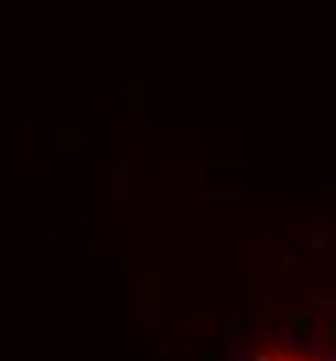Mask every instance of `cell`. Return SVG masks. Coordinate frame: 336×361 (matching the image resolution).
<instances>
[{
    "instance_id": "cell-1",
    "label": "cell",
    "mask_w": 336,
    "mask_h": 361,
    "mask_svg": "<svg viewBox=\"0 0 336 361\" xmlns=\"http://www.w3.org/2000/svg\"><path fill=\"white\" fill-rule=\"evenodd\" d=\"M263 361H322V357H312V352H292V347H278V352H268Z\"/></svg>"
}]
</instances>
